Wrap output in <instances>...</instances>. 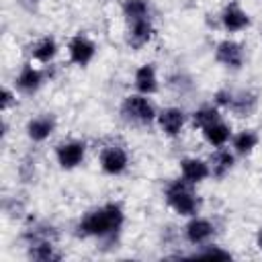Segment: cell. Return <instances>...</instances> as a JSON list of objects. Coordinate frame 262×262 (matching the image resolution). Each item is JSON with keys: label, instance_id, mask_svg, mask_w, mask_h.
Returning <instances> with one entry per match:
<instances>
[{"label": "cell", "instance_id": "1", "mask_svg": "<svg viewBox=\"0 0 262 262\" xmlns=\"http://www.w3.org/2000/svg\"><path fill=\"white\" fill-rule=\"evenodd\" d=\"M125 221H127V215H125L123 203L106 201L80 215V219L76 221V233L84 239L111 244L121 235Z\"/></svg>", "mask_w": 262, "mask_h": 262}, {"label": "cell", "instance_id": "2", "mask_svg": "<svg viewBox=\"0 0 262 262\" xmlns=\"http://www.w3.org/2000/svg\"><path fill=\"white\" fill-rule=\"evenodd\" d=\"M164 203L170 211H174L178 217H192V215H199L201 213V207H203V201L196 192V186L186 182L184 178H174V180H168L166 186H164Z\"/></svg>", "mask_w": 262, "mask_h": 262}, {"label": "cell", "instance_id": "3", "mask_svg": "<svg viewBox=\"0 0 262 262\" xmlns=\"http://www.w3.org/2000/svg\"><path fill=\"white\" fill-rule=\"evenodd\" d=\"M158 111L160 108L151 102V98L145 96V94H139V92L127 94L119 104L121 119L131 127H151V125H156Z\"/></svg>", "mask_w": 262, "mask_h": 262}, {"label": "cell", "instance_id": "4", "mask_svg": "<svg viewBox=\"0 0 262 262\" xmlns=\"http://www.w3.org/2000/svg\"><path fill=\"white\" fill-rule=\"evenodd\" d=\"M98 166L106 176H123L131 166L129 149L123 141H106L98 149Z\"/></svg>", "mask_w": 262, "mask_h": 262}, {"label": "cell", "instance_id": "5", "mask_svg": "<svg viewBox=\"0 0 262 262\" xmlns=\"http://www.w3.org/2000/svg\"><path fill=\"white\" fill-rule=\"evenodd\" d=\"M49 66H35V61H25L16 76H14V88L20 94H37L47 82H49Z\"/></svg>", "mask_w": 262, "mask_h": 262}, {"label": "cell", "instance_id": "6", "mask_svg": "<svg viewBox=\"0 0 262 262\" xmlns=\"http://www.w3.org/2000/svg\"><path fill=\"white\" fill-rule=\"evenodd\" d=\"M88 154V143L84 139L78 137H70V139H61L59 143H55L53 147V156L55 162L61 170H76L84 164Z\"/></svg>", "mask_w": 262, "mask_h": 262}, {"label": "cell", "instance_id": "7", "mask_svg": "<svg viewBox=\"0 0 262 262\" xmlns=\"http://www.w3.org/2000/svg\"><path fill=\"white\" fill-rule=\"evenodd\" d=\"M215 235H217L215 221L209 219V217H203L201 213L188 217L186 223H184V227H182V237L192 248H199V246H205V244L213 242Z\"/></svg>", "mask_w": 262, "mask_h": 262}, {"label": "cell", "instance_id": "8", "mask_svg": "<svg viewBox=\"0 0 262 262\" xmlns=\"http://www.w3.org/2000/svg\"><path fill=\"white\" fill-rule=\"evenodd\" d=\"M66 51H68V59L72 66L76 68H88L96 53H98V45L96 41L86 35V33H76L68 39V45H66Z\"/></svg>", "mask_w": 262, "mask_h": 262}, {"label": "cell", "instance_id": "9", "mask_svg": "<svg viewBox=\"0 0 262 262\" xmlns=\"http://www.w3.org/2000/svg\"><path fill=\"white\" fill-rule=\"evenodd\" d=\"M213 59L221 68H225L229 72H239L244 68V63H246V47H244L242 41H235L231 37H225V39H221L215 45Z\"/></svg>", "mask_w": 262, "mask_h": 262}, {"label": "cell", "instance_id": "10", "mask_svg": "<svg viewBox=\"0 0 262 262\" xmlns=\"http://www.w3.org/2000/svg\"><path fill=\"white\" fill-rule=\"evenodd\" d=\"M219 25L227 35H235L252 27V16L239 0H229L219 12Z\"/></svg>", "mask_w": 262, "mask_h": 262}, {"label": "cell", "instance_id": "11", "mask_svg": "<svg viewBox=\"0 0 262 262\" xmlns=\"http://www.w3.org/2000/svg\"><path fill=\"white\" fill-rule=\"evenodd\" d=\"M188 121H190V115L182 106H164V108L158 111L156 127L160 129V133L164 137L174 139L182 133V129L186 127Z\"/></svg>", "mask_w": 262, "mask_h": 262}, {"label": "cell", "instance_id": "12", "mask_svg": "<svg viewBox=\"0 0 262 262\" xmlns=\"http://www.w3.org/2000/svg\"><path fill=\"white\" fill-rule=\"evenodd\" d=\"M55 131H57V117L53 113H37L25 125V133L33 143L47 141Z\"/></svg>", "mask_w": 262, "mask_h": 262}, {"label": "cell", "instance_id": "13", "mask_svg": "<svg viewBox=\"0 0 262 262\" xmlns=\"http://www.w3.org/2000/svg\"><path fill=\"white\" fill-rule=\"evenodd\" d=\"M125 43L129 49L139 51L145 45L151 43V39L156 37V25L154 18H143V20H133V23H125Z\"/></svg>", "mask_w": 262, "mask_h": 262}, {"label": "cell", "instance_id": "14", "mask_svg": "<svg viewBox=\"0 0 262 262\" xmlns=\"http://www.w3.org/2000/svg\"><path fill=\"white\" fill-rule=\"evenodd\" d=\"M178 172L180 178H184L186 182L199 186L205 180L211 178V166L207 158H199V156H184L178 160Z\"/></svg>", "mask_w": 262, "mask_h": 262}, {"label": "cell", "instance_id": "15", "mask_svg": "<svg viewBox=\"0 0 262 262\" xmlns=\"http://www.w3.org/2000/svg\"><path fill=\"white\" fill-rule=\"evenodd\" d=\"M133 88H135V92L145 94V96H154L160 90V76H158V68L154 61H145L135 68Z\"/></svg>", "mask_w": 262, "mask_h": 262}, {"label": "cell", "instance_id": "16", "mask_svg": "<svg viewBox=\"0 0 262 262\" xmlns=\"http://www.w3.org/2000/svg\"><path fill=\"white\" fill-rule=\"evenodd\" d=\"M207 160H209V166H211V178L223 180L235 168L237 156L233 154V149L229 145H223V147H213V151L209 154Z\"/></svg>", "mask_w": 262, "mask_h": 262}, {"label": "cell", "instance_id": "17", "mask_svg": "<svg viewBox=\"0 0 262 262\" xmlns=\"http://www.w3.org/2000/svg\"><path fill=\"white\" fill-rule=\"evenodd\" d=\"M57 53H59V43L49 33L47 35H41L39 39H35L33 45H31V49H29L31 61H35L39 66H51L53 59L57 57Z\"/></svg>", "mask_w": 262, "mask_h": 262}, {"label": "cell", "instance_id": "18", "mask_svg": "<svg viewBox=\"0 0 262 262\" xmlns=\"http://www.w3.org/2000/svg\"><path fill=\"white\" fill-rule=\"evenodd\" d=\"M27 258L35 262H59L63 260V252L57 246V239H39L27 244Z\"/></svg>", "mask_w": 262, "mask_h": 262}, {"label": "cell", "instance_id": "19", "mask_svg": "<svg viewBox=\"0 0 262 262\" xmlns=\"http://www.w3.org/2000/svg\"><path fill=\"white\" fill-rule=\"evenodd\" d=\"M201 135H203L205 143H209L211 147H223V145H229L233 129L225 119H217V121L205 125L201 129Z\"/></svg>", "mask_w": 262, "mask_h": 262}, {"label": "cell", "instance_id": "20", "mask_svg": "<svg viewBox=\"0 0 262 262\" xmlns=\"http://www.w3.org/2000/svg\"><path fill=\"white\" fill-rule=\"evenodd\" d=\"M258 145H260V133L256 129H239L237 133L231 135V141H229V147L237 158L252 156Z\"/></svg>", "mask_w": 262, "mask_h": 262}, {"label": "cell", "instance_id": "21", "mask_svg": "<svg viewBox=\"0 0 262 262\" xmlns=\"http://www.w3.org/2000/svg\"><path fill=\"white\" fill-rule=\"evenodd\" d=\"M258 102H260V94L256 90H250V88L235 90L229 113H233L235 117H252L258 108Z\"/></svg>", "mask_w": 262, "mask_h": 262}, {"label": "cell", "instance_id": "22", "mask_svg": "<svg viewBox=\"0 0 262 262\" xmlns=\"http://www.w3.org/2000/svg\"><path fill=\"white\" fill-rule=\"evenodd\" d=\"M217 119H223V111L211 102V104H201L199 108H194L190 113V121L188 123H190L192 129L201 131L205 125H209V123H213Z\"/></svg>", "mask_w": 262, "mask_h": 262}, {"label": "cell", "instance_id": "23", "mask_svg": "<svg viewBox=\"0 0 262 262\" xmlns=\"http://www.w3.org/2000/svg\"><path fill=\"white\" fill-rule=\"evenodd\" d=\"M121 12H123L125 23L151 18V6H149L147 0H123Z\"/></svg>", "mask_w": 262, "mask_h": 262}, {"label": "cell", "instance_id": "24", "mask_svg": "<svg viewBox=\"0 0 262 262\" xmlns=\"http://www.w3.org/2000/svg\"><path fill=\"white\" fill-rule=\"evenodd\" d=\"M188 258H213V260H231L233 258V254L229 252V250H225L223 246H219L215 239L213 242H209V244H205V246H199V248H194L190 254H188Z\"/></svg>", "mask_w": 262, "mask_h": 262}, {"label": "cell", "instance_id": "25", "mask_svg": "<svg viewBox=\"0 0 262 262\" xmlns=\"http://www.w3.org/2000/svg\"><path fill=\"white\" fill-rule=\"evenodd\" d=\"M233 94L235 90L233 88H219L215 94H213V104L219 106L223 113L231 108V102H233Z\"/></svg>", "mask_w": 262, "mask_h": 262}, {"label": "cell", "instance_id": "26", "mask_svg": "<svg viewBox=\"0 0 262 262\" xmlns=\"http://www.w3.org/2000/svg\"><path fill=\"white\" fill-rule=\"evenodd\" d=\"M16 88H10V86H2V92H0V108L2 113H8L12 106H16Z\"/></svg>", "mask_w": 262, "mask_h": 262}, {"label": "cell", "instance_id": "27", "mask_svg": "<svg viewBox=\"0 0 262 262\" xmlns=\"http://www.w3.org/2000/svg\"><path fill=\"white\" fill-rule=\"evenodd\" d=\"M256 248L262 252V227H258V231H256Z\"/></svg>", "mask_w": 262, "mask_h": 262}, {"label": "cell", "instance_id": "28", "mask_svg": "<svg viewBox=\"0 0 262 262\" xmlns=\"http://www.w3.org/2000/svg\"><path fill=\"white\" fill-rule=\"evenodd\" d=\"M35 2H37V0H35Z\"/></svg>", "mask_w": 262, "mask_h": 262}]
</instances>
